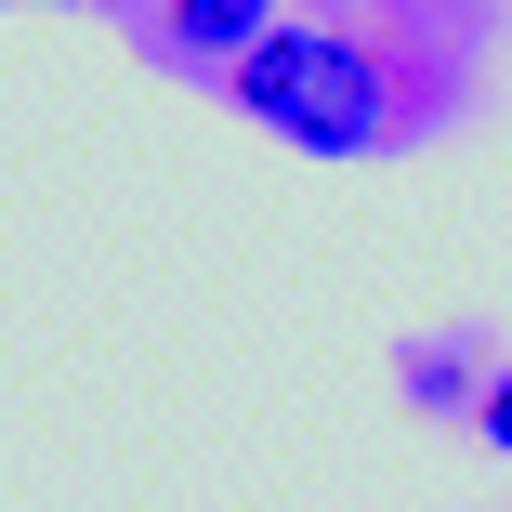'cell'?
<instances>
[{
    "mask_svg": "<svg viewBox=\"0 0 512 512\" xmlns=\"http://www.w3.org/2000/svg\"><path fill=\"white\" fill-rule=\"evenodd\" d=\"M276 40V0H171V53H197V66H250Z\"/></svg>",
    "mask_w": 512,
    "mask_h": 512,
    "instance_id": "7a4b0ae2",
    "label": "cell"
},
{
    "mask_svg": "<svg viewBox=\"0 0 512 512\" xmlns=\"http://www.w3.org/2000/svg\"><path fill=\"white\" fill-rule=\"evenodd\" d=\"M224 92L302 158H368L381 145V53L329 40V27H276L250 66H224Z\"/></svg>",
    "mask_w": 512,
    "mask_h": 512,
    "instance_id": "6da1fadb",
    "label": "cell"
},
{
    "mask_svg": "<svg viewBox=\"0 0 512 512\" xmlns=\"http://www.w3.org/2000/svg\"><path fill=\"white\" fill-rule=\"evenodd\" d=\"M473 434L512 460V368H486V394H473Z\"/></svg>",
    "mask_w": 512,
    "mask_h": 512,
    "instance_id": "3957f363",
    "label": "cell"
}]
</instances>
